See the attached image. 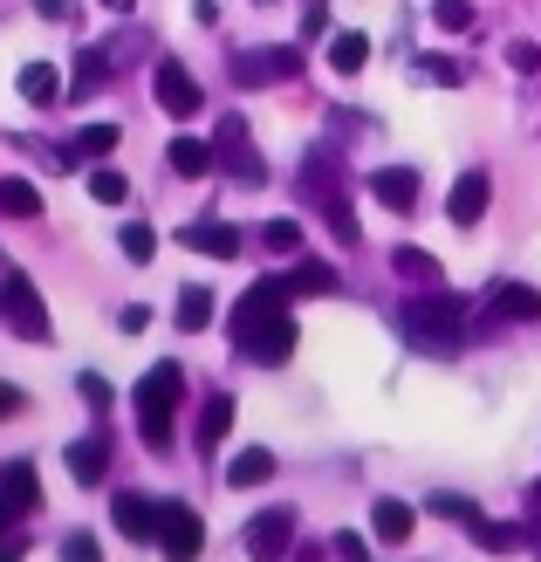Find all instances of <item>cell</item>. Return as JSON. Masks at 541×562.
<instances>
[{
	"label": "cell",
	"mask_w": 541,
	"mask_h": 562,
	"mask_svg": "<svg viewBox=\"0 0 541 562\" xmlns=\"http://www.w3.org/2000/svg\"><path fill=\"white\" fill-rule=\"evenodd\" d=\"M295 281H253V289L234 302V336L247 363H289L295 357V316H289Z\"/></svg>",
	"instance_id": "1"
},
{
	"label": "cell",
	"mask_w": 541,
	"mask_h": 562,
	"mask_svg": "<svg viewBox=\"0 0 541 562\" xmlns=\"http://www.w3.org/2000/svg\"><path fill=\"white\" fill-rule=\"evenodd\" d=\"M179 405H185V371H179V363H151V371L137 378V439H145L151 453L172 446Z\"/></svg>",
	"instance_id": "2"
},
{
	"label": "cell",
	"mask_w": 541,
	"mask_h": 562,
	"mask_svg": "<svg viewBox=\"0 0 541 562\" xmlns=\"http://www.w3.org/2000/svg\"><path fill=\"white\" fill-rule=\"evenodd\" d=\"M460 323H466V302L446 289H425L405 302V336L418 350H460Z\"/></svg>",
	"instance_id": "3"
},
{
	"label": "cell",
	"mask_w": 541,
	"mask_h": 562,
	"mask_svg": "<svg viewBox=\"0 0 541 562\" xmlns=\"http://www.w3.org/2000/svg\"><path fill=\"white\" fill-rule=\"evenodd\" d=\"M0 308H8V329L21 336V344H48V308H42L35 281H27L21 268H8V281H0Z\"/></svg>",
	"instance_id": "4"
},
{
	"label": "cell",
	"mask_w": 541,
	"mask_h": 562,
	"mask_svg": "<svg viewBox=\"0 0 541 562\" xmlns=\"http://www.w3.org/2000/svg\"><path fill=\"white\" fill-rule=\"evenodd\" d=\"M151 97H158V110H172V117H199V103H206V90L192 82V69H185V63H172V55L158 63Z\"/></svg>",
	"instance_id": "5"
},
{
	"label": "cell",
	"mask_w": 541,
	"mask_h": 562,
	"mask_svg": "<svg viewBox=\"0 0 541 562\" xmlns=\"http://www.w3.org/2000/svg\"><path fill=\"white\" fill-rule=\"evenodd\" d=\"M289 549H295V515L289 508H261L247 521V555L253 562H281Z\"/></svg>",
	"instance_id": "6"
},
{
	"label": "cell",
	"mask_w": 541,
	"mask_h": 562,
	"mask_svg": "<svg viewBox=\"0 0 541 562\" xmlns=\"http://www.w3.org/2000/svg\"><path fill=\"white\" fill-rule=\"evenodd\" d=\"M158 549H165V562H199V549H206V528H199V515L192 508H165V521H158Z\"/></svg>",
	"instance_id": "7"
},
{
	"label": "cell",
	"mask_w": 541,
	"mask_h": 562,
	"mask_svg": "<svg viewBox=\"0 0 541 562\" xmlns=\"http://www.w3.org/2000/svg\"><path fill=\"white\" fill-rule=\"evenodd\" d=\"M219 165H234L240 186H268V165H261V151L247 145V124H240V117L219 124Z\"/></svg>",
	"instance_id": "8"
},
{
	"label": "cell",
	"mask_w": 541,
	"mask_h": 562,
	"mask_svg": "<svg viewBox=\"0 0 541 562\" xmlns=\"http://www.w3.org/2000/svg\"><path fill=\"white\" fill-rule=\"evenodd\" d=\"M234 76L247 82V90H253V82H274V76L289 82V76H302V55H295V48H247Z\"/></svg>",
	"instance_id": "9"
},
{
	"label": "cell",
	"mask_w": 541,
	"mask_h": 562,
	"mask_svg": "<svg viewBox=\"0 0 541 562\" xmlns=\"http://www.w3.org/2000/svg\"><path fill=\"white\" fill-rule=\"evenodd\" d=\"M0 508H8V515H35L42 508V481H35V467H27V460L0 467Z\"/></svg>",
	"instance_id": "10"
},
{
	"label": "cell",
	"mask_w": 541,
	"mask_h": 562,
	"mask_svg": "<svg viewBox=\"0 0 541 562\" xmlns=\"http://www.w3.org/2000/svg\"><path fill=\"white\" fill-rule=\"evenodd\" d=\"M487 200H494V179L487 172H466L460 186H452V200H446L452 227H480V220H487Z\"/></svg>",
	"instance_id": "11"
},
{
	"label": "cell",
	"mask_w": 541,
	"mask_h": 562,
	"mask_svg": "<svg viewBox=\"0 0 541 562\" xmlns=\"http://www.w3.org/2000/svg\"><path fill=\"white\" fill-rule=\"evenodd\" d=\"M226 432H234V398H226V391H213V398L199 405V426H192L199 453H219V446H226Z\"/></svg>",
	"instance_id": "12"
},
{
	"label": "cell",
	"mask_w": 541,
	"mask_h": 562,
	"mask_svg": "<svg viewBox=\"0 0 541 562\" xmlns=\"http://www.w3.org/2000/svg\"><path fill=\"white\" fill-rule=\"evenodd\" d=\"M158 521H165L158 501H145V494H117V528H124L131 542H158Z\"/></svg>",
	"instance_id": "13"
},
{
	"label": "cell",
	"mask_w": 541,
	"mask_h": 562,
	"mask_svg": "<svg viewBox=\"0 0 541 562\" xmlns=\"http://www.w3.org/2000/svg\"><path fill=\"white\" fill-rule=\"evenodd\" d=\"M370 192H377V206L412 213V206H418V172H405V165H384V172L370 179Z\"/></svg>",
	"instance_id": "14"
},
{
	"label": "cell",
	"mask_w": 541,
	"mask_h": 562,
	"mask_svg": "<svg viewBox=\"0 0 541 562\" xmlns=\"http://www.w3.org/2000/svg\"><path fill=\"white\" fill-rule=\"evenodd\" d=\"M487 308H494L500 323H541V295L521 289V281H500V289L487 295Z\"/></svg>",
	"instance_id": "15"
},
{
	"label": "cell",
	"mask_w": 541,
	"mask_h": 562,
	"mask_svg": "<svg viewBox=\"0 0 541 562\" xmlns=\"http://www.w3.org/2000/svg\"><path fill=\"white\" fill-rule=\"evenodd\" d=\"M179 240L192 247V255H213V261H234V255H240V234L219 227V220H199V227H185Z\"/></svg>",
	"instance_id": "16"
},
{
	"label": "cell",
	"mask_w": 541,
	"mask_h": 562,
	"mask_svg": "<svg viewBox=\"0 0 541 562\" xmlns=\"http://www.w3.org/2000/svg\"><path fill=\"white\" fill-rule=\"evenodd\" d=\"M412 528H418V515L405 508V501H391V494H384L377 508H370V536L391 542V549H397V542H412Z\"/></svg>",
	"instance_id": "17"
},
{
	"label": "cell",
	"mask_w": 541,
	"mask_h": 562,
	"mask_svg": "<svg viewBox=\"0 0 541 562\" xmlns=\"http://www.w3.org/2000/svg\"><path fill=\"white\" fill-rule=\"evenodd\" d=\"M323 63H329L336 76H357V69L370 63V42L357 35V27H336V35L323 42Z\"/></svg>",
	"instance_id": "18"
},
{
	"label": "cell",
	"mask_w": 541,
	"mask_h": 562,
	"mask_svg": "<svg viewBox=\"0 0 541 562\" xmlns=\"http://www.w3.org/2000/svg\"><path fill=\"white\" fill-rule=\"evenodd\" d=\"M69 473H76L82 487H97L103 473H110V439H103V432H90V439H76V446H69Z\"/></svg>",
	"instance_id": "19"
},
{
	"label": "cell",
	"mask_w": 541,
	"mask_h": 562,
	"mask_svg": "<svg viewBox=\"0 0 541 562\" xmlns=\"http://www.w3.org/2000/svg\"><path fill=\"white\" fill-rule=\"evenodd\" d=\"M21 97L35 103V110H48L55 97H63V69H55V63H27L21 69Z\"/></svg>",
	"instance_id": "20"
},
{
	"label": "cell",
	"mask_w": 541,
	"mask_h": 562,
	"mask_svg": "<svg viewBox=\"0 0 541 562\" xmlns=\"http://www.w3.org/2000/svg\"><path fill=\"white\" fill-rule=\"evenodd\" d=\"M274 481V453H240V460H226V487H268Z\"/></svg>",
	"instance_id": "21"
},
{
	"label": "cell",
	"mask_w": 541,
	"mask_h": 562,
	"mask_svg": "<svg viewBox=\"0 0 541 562\" xmlns=\"http://www.w3.org/2000/svg\"><path fill=\"white\" fill-rule=\"evenodd\" d=\"M466 536L487 549V555H507V549H521V542H528V528H515V521H487V515H480Z\"/></svg>",
	"instance_id": "22"
},
{
	"label": "cell",
	"mask_w": 541,
	"mask_h": 562,
	"mask_svg": "<svg viewBox=\"0 0 541 562\" xmlns=\"http://www.w3.org/2000/svg\"><path fill=\"white\" fill-rule=\"evenodd\" d=\"M165 158H172V172H185V179H206L213 172V145H199V137H172V151H165Z\"/></svg>",
	"instance_id": "23"
},
{
	"label": "cell",
	"mask_w": 541,
	"mask_h": 562,
	"mask_svg": "<svg viewBox=\"0 0 541 562\" xmlns=\"http://www.w3.org/2000/svg\"><path fill=\"white\" fill-rule=\"evenodd\" d=\"M0 213H8V220H35L42 213V192L27 186V179H0Z\"/></svg>",
	"instance_id": "24"
},
{
	"label": "cell",
	"mask_w": 541,
	"mask_h": 562,
	"mask_svg": "<svg viewBox=\"0 0 541 562\" xmlns=\"http://www.w3.org/2000/svg\"><path fill=\"white\" fill-rule=\"evenodd\" d=\"M103 76H110V55H103V48H82V63H76V82H69V97H90V90H103Z\"/></svg>",
	"instance_id": "25"
},
{
	"label": "cell",
	"mask_w": 541,
	"mask_h": 562,
	"mask_svg": "<svg viewBox=\"0 0 541 562\" xmlns=\"http://www.w3.org/2000/svg\"><path fill=\"white\" fill-rule=\"evenodd\" d=\"M90 200H103V206H124V200H131V179L117 172V165H97V172H90Z\"/></svg>",
	"instance_id": "26"
},
{
	"label": "cell",
	"mask_w": 541,
	"mask_h": 562,
	"mask_svg": "<svg viewBox=\"0 0 541 562\" xmlns=\"http://www.w3.org/2000/svg\"><path fill=\"white\" fill-rule=\"evenodd\" d=\"M206 323H213V289L192 281V289L179 295V329H206Z\"/></svg>",
	"instance_id": "27"
},
{
	"label": "cell",
	"mask_w": 541,
	"mask_h": 562,
	"mask_svg": "<svg viewBox=\"0 0 541 562\" xmlns=\"http://www.w3.org/2000/svg\"><path fill=\"white\" fill-rule=\"evenodd\" d=\"M295 295H336V268H323V261H295Z\"/></svg>",
	"instance_id": "28"
},
{
	"label": "cell",
	"mask_w": 541,
	"mask_h": 562,
	"mask_svg": "<svg viewBox=\"0 0 541 562\" xmlns=\"http://www.w3.org/2000/svg\"><path fill=\"white\" fill-rule=\"evenodd\" d=\"M391 268H397V274H412V281H425V289H439V261H432V255H418V247H397Z\"/></svg>",
	"instance_id": "29"
},
{
	"label": "cell",
	"mask_w": 541,
	"mask_h": 562,
	"mask_svg": "<svg viewBox=\"0 0 541 562\" xmlns=\"http://www.w3.org/2000/svg\"><path fill=\"white\" fill-rule=\"evenodd\" d=\"M323 220H329V234L343 240V247L357 240V213H350V200H343V192H329V200H323Z\"/></svg>",
	"instance_id": "30"
},
{
	"label": "cell",
	"mask_w": 541,
	"mask_h": 562,
	"mask_svg": "<svg viewBox=\"0 0 541 562\" xmlns=\"http://www.w3.org/2000/svg\"><path fill=\"white\" fill-rule=\"evenodd\" d=\"M425 508H432L439 521H460V528H473V521H480V508H473L466 494H432V501H425Z\"/></svg>",
	"instance_id": "31"
},
{
	"label": "cell",
	"mask_w": 541,
	"mask_h": 562,
	"mask_svg": "<svg viewBox=\"0 0 541 562\" xmlns=\"http://www.w3.org/2000/svg\"><path fill=\"white\" fill-rule=\"evenodd\" d=\"M158 255V234L145 227V220H131V227H124V261H137V268H145Z\"/></svg>",
	"instance_id": "32"
},
{
	"label": "cell",
	"mask_w": 541,
	"mask_h": 562,
	"mask_svg": "<svg viewBox=\"0 0 541 562\" xmlns=\"http://www.w3.org/2000/svg\"><path fill=\"white\" fill-rule=\"evenodd\" d=\"M432 21L446 27V35H466V27H473V8H466V0H432Z\"/></svg>",
	"instance_id": "33"
},
{
	"label": "cell",
	"mask_w": 541,
	"mask_h": 562,
	"mask_svg": "<svg viewBox=\"0 0 541 562\" xmlns=\"http://www.w3.org/2000/svg\"><path fill=\"white\" fill-rule=\"evenodd\" d=\"M261 240L274 247V255H302V227H295V220H268Z\"/></svg>",
	"instance_id": "34"
},
{
	"label": "cell",
	"mask_w": 541,
	"mask_h": 562,
	"mask_svg": "<svg viewBox=\"0 0 541 562\" xmlns=\"http://www.w3.org/2000/svg\"><path fill=\"white\" fill-rule=\"evenodd\" d=\"M76 151H82V158H103V151H117V124H90V131L76 137Z\"/></svg>",
	"instance_id": "35"
},
{
	"label": "cell",
	"mask_w": 541,
	"mask_h": 562,
	"mask_svg": "<svg viewBox=\"0 0 541 562\" xmlns=\"http://www.w3.org/2000/svg\"><path fill=\"white\" fill-rule=\"evenodd\" d=\"M418 69L432 76V82H446V90H460V82H466V63H446V55H425Z\"/></svg>",
	"instance_id": "36"
},
{
	"label": "cell",
	"mask_w": 541,
	"mask_h": 562,
	"mask_svg": "<svg viewBox=\"0 0 541 562\" xmlns=\"http://www.w3.org/2000/svg\"><path fill=\"white\" fill-rule=\"evenodd\" d=\"M63 562H103V549H97V536H82V528H76V536L63 542Z\"/></svg>",
	"instance_id": "37"
},
{
	"label": "cell",
	"mask_w": 541,
	"mask_h": 562,
	"mask_svg": "<svg viewBox=\"0 0 541 562\" xmlns=\"http://www.w3.org/2000/svg\"><path fill=\"white\" fill-rule=\"evenodd\" d=\"M76 391H82V398H90V405H97V412H103V405H110V384H103V378H97V371H82V378H76Z\"/></svg>",
	"instance_id": "38"
},
{
	"label": "cell",
	"mask_w": 541,
	"mask_h": 562,
	"mask_svg": "<svg viewBox=\"0 0 541 562\" xmlns=\"http://www.w3.org/2000/svg\"><path fill=\"white\" fill-rule=\"evenodd\" d=\"M507 63H515L521 76H534V69H541V48H534V42H515V48H507Z\"/></svg>",
	"instance_id": "39"
},
{
	"label": "cell",
	"mask_w": 541,
	"mask_h": 562,
	"mask_svg": "<svg viewBox=\"0 0 541 562\" xmlns=\"http://www.w3.org/2000/svg\"><path fill=\"white\" fill-rule=\"evenodd\" d=\"M528 542H534V555H541V481L528 487Z\"/></svg>",
	"instance_id": "40"
},
{
	"label": "cell",
	"mask_w": 541,
	"mask_h": 562,
	"mask_svg": "<svg viewBox=\"0 0 541 562\" xmlns=\"http://www.w3.org/2000/svg\"><path fill=\"white\" fill-rule=\"evenodd\" d=\"M336 555H343V562H370V542L363 536H336Z\"/></svg>",
	"instance_id": "41"
},
{
	"label": "cell",
	"mask_w": 541,
	"mask_h": 562,
	"mask_svg": "<svg viewBox=\"0 0 541 562\" xmlns=\"http://www.w3.org/2000/svg\"><path fill=\"white\" fill-rule=\"evenodd\" d=\"M35 14H42V21H69L76 8H69V0H35Z\"/></svg>",
	"instance_id": "42"
},
{
	"label": "cell",
	"mask_w": 541,
	"mask_h": 562,
	"mask_svg": "<svg viewBox=\"0 0 541 562\" xmlns=\"http://www.w3.org/2000/svg\"><path fill=\"white\" fill-rule=\"evenodd\" d=\"M8 412H21V391H14V384H0V418H8Z\"/></svg>",
	"instance_id": "43"
},
{
	"label": "cell",
	"mask_w": 541,
	"mask_h": 562,
	"mask_svg": "<svg viewBox=\"0 0 541 562\" xmlns=\"http://www.w3.org/2000/svg\"><path fill=\"white\" fill-rule=\"evenodd\" d=\"M103 8H117V14H131V8H137V0H103Z\"/></svg>",
	"instance_id": "44"
},
{
	"label": "cell",
	"mask_w": 541,
	"mask_h": 562,
	"mask_svg": "<svg viewBox=\"0 0 541 562\" xmlns=\"http://www.w3.org/2000/svg\"><path fill=\"white\" fill-rule=\"evenodd\" d=\"M14 555H21V549H0V562H14Z\"/></svg>",
	"instance_id": "45"
},
{
	"label": "cell",
	"mask_w": 541,
	"mask_h": 562,
	"mask_svg": "<svg viewBox=\"0 0 541 562\" xmlns=\"http://www.w3.org/2000/svg\"><path fill=\"white\" fill-rule=\"evenodd\" d=\"M261 8H268V0H261Z\"/></svg>",
	"instance_id": "46"
}]
</instances>
